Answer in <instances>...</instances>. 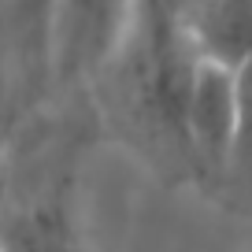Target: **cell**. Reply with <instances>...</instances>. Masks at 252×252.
<instances>
[{
    "mask_svg": "<svg viewBox=\"0 0 252 252\" xmlns=\"http://www.w3.org/2000/svg\"><path fill=\"white\" fill-rule=\"evenodd\" d=\"M182 37L200 63L237 74L252 63V0H204L174 8Z\"/></svg>",
    "mask_w": 252,
    "mask_h": 252,
    "instance_id": "obj_3",
    "label": "cell"
},
{
    "mask_svg": "<svg viewBox=\"0 0 252 252\" xmlns=\"http://www.w3.org/2000/svg\"><path fill=\"white\" fill-rule=\"evenodd\" d=\"M134 26H126L119 56V100L145 134L193 163L186 141V108L197 74V56L182 37L174 8L145 4L134 8Z\"/></svg>",
    "mask_w": 252,
    "mask_h": 252,
    "instance_id": "obj_1",
    "label": "cell"
},
{
    "mask_svg": "<svg viewBox=\"0 0 252 252\" xmlns=\"http://www.w3.org/2000/svg\"><path fill=\"white\" fill-rule=\"evenodd\" d=\"M0 252H82L60 189L0 222Z\"/></svg>",
    "mask_w": 252,
    "mask_h": 252,
    "instance_id": "obj_4",
    "label": "cell"
},
{
    "mask_svg": "<svg viewBox=\"0 0 252 252\" xmlns=\"http://www.w3.org/2000/svg\"><path fill=\"white\" fill-rule=\"evenodd\" d=\"M230 171L252 182V63L237 71V137Z\"/></svg>",
    "mask_w": 252,
    "mask_h": 252,
    "instance_id": "obj_5",
    "label": "cell"
},
{
    "mask_svg": "<svg viewBox=\"0 0 252 252\" xmlns=\"http://www.w3.org/2000/svg\"><path fill=\"white\" fill-rule=\"evenodd\" d=\"M237 137V74L197 63L186 108V141L193 167L208 174H226Z\"/></svg>",
    "mask_w": 252,
    "mask_h": 252,
    "instance_id": "obj_2",
    "label": "cell"
}]
</instances>
